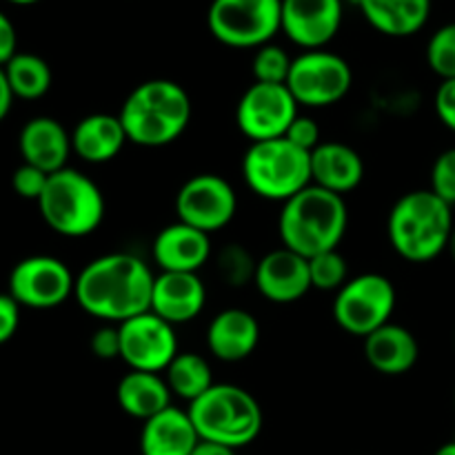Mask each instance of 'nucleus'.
I'll list each match as a JSON object with an SVG mask.
<instances>
[{"mask_svg": "<svg viewBox=\"0 0 455 455\" xmlns=\"http://www.w3.org/2000/svg\"><path fill=\"white\" fill-rule=\"evenodd\" d=\"M156 274L133 253H105L76 275L74 298L84 314L109 324L151 311Z\"/></svg>", "mask_w": 455, "mask_h": 455, "instance_id": "f257e3e1", "label": "nucleus"}, {"mask_svg": "<svg viewBox=\"0 0 455 455\" xmlns=\"http://www.w3.org/2000/svg\"><path fill=\"white\" fill-rule=\"evenodd\" d=\"M194 105L182 84L167 78L145 80L132 89L120 107L127 140L138 147H167L187 132Z\"/></svg>", "mask_w": 455, "mask_h": 455, "instance_id": "f03ea898", "label": "nucleus"}, {"mask_svg": "<svg viewBox=\"0 0 455 455\" xmlns=\"http://www.w3.org/2000/svg\"><path fill=\"white\" fill-rule=\"evenodd\" d=\"M451 204L431 189H416L395 200L387 220V235L400 258L431 262L447 251L455 227Z\"/></svg>", "mask_w": 455, "mask_h": 455, "instance_id": "7ed1b4c3", "label": "nucleus"}, {"mask_svg": "<svg viewBox=\"0 0 455 455\" xmlns=\"http://www.w3.org/2000/svg\"><path fill=\"white\" fill-rule=\"evenodd\" d=\"M347 225L349 212L345 198L318 185H309L283 203L278 231L283 247L309 260L318 253L338 249Z\"/></svg>", "mask_w": 455, "mask_h": 455, "instance_id": "20e7f679", "label": "nucleus"}, {"mask_svg": "<svg viewBox=\"0 0 455 455\" xmlns=\"http://www.w3.org/2000/svg\"><path fill=\"white\" fill-rule=\"evenodd\" d=\"M189 418L200 440L243 449L260 435L265 416L258 400L238 385L216 382L198 400L189 403Z\"/></svg>", "mask_w": 455, "mask_h": 455, "instance_id": "39448f33", "label": "nucleus"}, {"mask_svg": "<svg viewBox=\"0 0 455 455\" xmlns=\"http://www.w3.org/2000/svg\"><path fill=\"white\" fill-rule=\"evenodd\" d=\"M38 209L52 231L65 238H84L102 225L107 203L92 178L78 169L65 167L49 176Z\"/></svg>", "mask_w": 455, "mask_h": 455, "instance_id": "423d86ee", "label": "nucleus"}, {"mask_svg": "<svg viewBox=\"0 0 455 455\" xmlns=\"http://www.w3.org/2000/svg\"><path fill=\"white\" fill-rule=\"evenodd\" d=\"M243 176L256 196L287 203L311 185V154L287 138L251 142L243 156Z\"/></svg>", "mask_w": 455, "mask_h": 455, "instance_id": "0eeeda50", "label": "nucleus"}, {"mask_svg": "<svg viewBox=\"0 0 455 455\" xmlns=\"http://www.w3.org/2000/svg\"><path fill=\"white\" fill-rule=\"evenodd\" d=\"M207 25L227 47L260 49L283 31V0H213Z\"/></svg>", "mask_w": 455, "mask_h": 455, "instance_id": "6e6552de", "label": "nucleus"}, {"mask_svg": "<svg viewBox=\"0 0 455 455\" xmlns=\"http://www.w3.org/2000/svg\"><path fill=\"white\" fill-rule=\"evenodd\" d=\"M395 287L382 274H360L338 289L333 300V318L342 331L367 338L376 329L391 323L395 311Z\"/></svg>", "mask_w": 455, "mask_h": 455, "instance_id": "1a4fd4ad", "label": "nucleus"}, {"mask_svg": "<svg viewBox=\"0 0 455 455\" xmlns=\"http://www.w3.org/2000/svg\"><path fill=\"white\" fill-rule=\"evenodd\" d=\"M354 84L349 62L327 49L302 52L293 58L287 87L300 107L323 109L340 102Z\"/></svg>", "mask_w": 455, "mask_h": 455, "instance_id": "9d476101", "label": "nucleus"}, {"mask_svg": "<svg viewBox=\"0 0 455 455\" xmlns=\"http://www.w3.org/2000/svg\"><path fill=\"white\" fill-rule=\"evenodd\" d=\"M287 84L253 83L240 96L235 107V124L251 142L274 140L287 133L289 124L300 114Z\"/></svg>", "mask_w": 455, "mask_h": 455, "instance_id": "9b49d317", "label": "nucleus"}, {"mask_svg": "<svg viewBox=\"0 0 455 455\" xmlns=\"http://www.w3.org/2000/svg\"><path fill=\"white\" fill-rule=\"evenodd\" d=\"M76 275L53 256H29L9 274V296L27 309H56L74 296Z\"/></svg>", "mask_w": 455, "mask_h": 455, "instance_id": "f8f14e48", "label": "nucleus"}, {"mask_svg": "<svg viewBox=\"0 0 455 455\" xmlns=\"http://www.w3.org/2000/svg\"><path fill=\"white\" fill-rule=\"evenodd\" d=\"M238 212V196L218 173H198L189 178L176 194L178 220L196 227L204 234H216L234 220Z\"/></svg>", "mask_w": 455, "mask_h": 455, "instance_id": "ddd939ff", "label": "nucleus"}, {"mask_svg": "<svg viewBox=\"0 0 455 455\" xmlns=\"http://www.w3.org/2000/svg\"><path fill=\"white\" fill-rule=\"evenodd\" d=\"M120 327V360L132 371L160 373L172 364L178 351L176 327L154 311L124 320Z\"/></svg>", "mask_w": 455, "mask_h": 455, "instance_id": "4468645a", "label": "nucleus"}, {"mask_svg": "<svg viewBox=\"0 0 455 455\" xmlns=\"http://www.w3.org/2000/svg\"><path fill=\"white\" fill-rule=\"evenodd\" d=\"M342 25V0H283V34L305 52L324 49Z\"/></svg>", "mask_w": 455, "mask_h": 455, "instance_id": "2eb2a0df", "label": "nucleus"}, {"mask_svg": "<svg viewBox=\"0 0 455 455\" xmlns=\"http://www.w3.org/2000/svg\"><path fill=\"white\" fill-rule=\"evenodd\" d=\"M253 284L274 305H291L307 296L311 287L309 260L287 247L269 251L256 262Z\"/></svg>", "mask_w": 455, "mask_h": 455, "instance_id": "dca6fc26", "label": "nucleus"}, {"mask_svg": "<svg viewBox=\"0 0 455 455\" xmlns=\"http://www.w3.org/2000/svg\"><path fill=\"white\" fill-rule=\"evenodd\" d=\"M207 302V289L198 274L160 271L154 280L151 311L169 324H187L198 318Z\"/></svg>", "mask_w": 455, "mask_h": 455, "instance_id": "f3484780", "label": "nucleus"}, {"mask_svg": "<svg viewBox=\"0 0 455 455\" xmlns=\"http://www.w3.org/2000/svg\"><path fill=\"white\" fill-rule=\"evenodd\" d=\"M212 258V235L185 222L167 225L154 240V260L160 271L198 274Z\"/></svg>", "mask_w": 455, "mask_h": 455, "instance_id": "a211bd4d", "label": "nucleus"}, {"mask_svg": "<svg viewBox=\"0 0 455 455\" xmlns=\"http://www.w3.org/2000/svg\"><path fill=\"white\" fill-rule=\"evenodd\" d=\"M22 163L34 164L44 173H56L67 167L71 149V133L52 116H36L20 129L18 138Z\"/></svg>", "mask_w": 455, "mask_h": 455, "instance_id": "6ab92c4d", "label": "nucleus"}, {"mask_svg": "<svg viewBox=\"0 0 455 455\" xmlns=\"http://www.w3.org/2000/svg\"><path fill=\"white\" fill-rule=\"evenodd\" d=\"M260 342V324L247 309L220 311L213 315L207 329V347L213 358L222 363H240L256 351Z\"/></svg>", "mask_w": 455, "mask_h": 455, "instance_id": "aec40b11", "label": "nucleus"}, {"mask_svg": "<svg viewBox=\"0 0 455 455\" xmlns=\"http://www.w3.org/2000/svg\"><path fill=\"white\" fill-rule=\"evenodd\" d=\"M364 178L363 156L345 142H320L311 151V185L331 194L345 196L354 191Z\"/></svg>", "mask_w": 455, "mask_h": 455, "instance_id": "412c9836", "label": "nucleus"}, {"mask_svg": "<svg viewBox=\"0 0 455 455\" xmlns=\"http://www.w3.org/2000/svg\"><path fill=\"white\" fill-rule=\"evenodd\" d=\"M420 355L416 336L407 327L387 323L364 338V358L382 376H404Z\"/></svg>", "mask_w": 455, "mask_h": 455, "instance_id": "4be33fe9", "label": "nucleus"}, {"mask_svg": "<svg viewBox=\"0 0 455 455\" xmlns=\"http://www.w3.org/2000/svg\"><path fill=\"white\" fill-rule=\"evenodd\" d=\"M198 443L200 435L191 422L189 411H182L173 404L142 422V455H191Z\"/></svg>", "mask_w": 455, "mask_h": 455, "instance_id": "5701e85b", "label": "nucleus"}, {"mask_svg": "<svg viewBox=\"0 0 455 455\" xmlns=\"http://www.w3.org/2000/svg\"><path fill=\"white\" fill-rule=\"evenodd\" d=\"M127 133L118 116H84L71 132V149L84 163L102 164L114 160L127 145Z\"/></svg>", "mask_w": 455, "mask_h": 455, "instance_id": "b1692460", "label": "nucleus"}, {"mask_svg": "<svg viewBox=\"0 0 455 455\" xmlns=\"http://www.w3.org/2000/svg\"><path fill=\"white\" fill-rule=\"evenodd\" d=\"M172 389L160 373L132 371L129 369V373H124L116 387L118 407L127 416L142 422L172 407Z\"/></svg>", "mask_w": 455, "mask_h": 455, "instance_id": "393cba45", "label": "nucleus"}, {"mask_svg": "<svg viewBox=\"0 0 455 455\" xmlns=\"http://www.w3.org/2000/svg\"><path fill=\"white\" fill-rule=\"evenodd\" d=\"M364 20L391 38L413 36L431 16V0H355Z\"/></svg>", "mask_w": 455, "mask_h": 455, "instance_id": "a878e982", "label": "nucleus"}, {"mask_svg": "<svg viewBox=\"0 0 455 455\" xmlns=\"http://www.w3.org/2000/svg\"><path fill=\"white\" fill-rule=\"evenodd\" d=\"M164 380H167L172 394L187 400V403L198 400L200 395H204L216 385L207 360L198 354H191V351H180L172 360V364L164 369Z\"/></svg>", "mask_w": 455, "mask_h": 455, "instance_id": "bb28decb", "label": "nucleus"}, {"mask_svg": "<svg viewBox=\"0 0 455 455\" xmlns=\"http://www.w3.org/2000/svg\"><path fill=\"white\" fill-rule=\"evenodd\" d=\"M3 69L13 98L38 100V98H43L52 89V67L47 65L44 58L36 56V53L18 52Z\"/></svg>", "mask_w": 455, "mask_h": 455, "instance_id": "cd10ccee", "label": "nucleus"}, {"mask_svg": "<svg viewBox=\"0 0 455 455\" xmlns=\"http://www.w3.org/2000/svg\"><path fill=\"white\" fill-rule=\"evenodd\" d=\"M309 275L311 287L314 289H320V291H338L349 280V269H347L345 256L338 249H331V251H324L309 258Z\"/></svg>", "mask_w": 455, "mask_h": 455, "instance_id": "c85d7f7f", "label": "nucleus"}, {"mask_svg": "<svg viewBox=\"0 0 455 455\" xmlns=\"http://www.w3.org/2000/svg\"><path fill=\"white\" fill-rule=\"evenodd\" d=\"M291 62L293 58H289V53L283 47L271 43L262 44L260 49H256V56H253V78H256V83L287 84Z\"/></svg>", "mask_w": 455, "mask_h": 455, "instance_id": "c756f323", "label": "nucleus"}, {"mask_svg": "<svg viewBox=\"0 0 455 455\" xmlns=\"http://www.w3.org/2000/svg\"><path fill=\"white\" fill-rule=\"evenodd\" d=\"M427 62L443 80L455 78V22L440 27L427 44Z\"/></svg>", "mask_w": 455, "mask_h": 455, "instance_id": "7c9ffc66", "label": "nucleus"}, {"mask_svg": "<svg viewBox=\"0 0 455 455\" xmlns=\"http://www.w3.org/2000/svg\"><path fill=\"white\" fill-rule=\"evenodd\" d=\"M216 262L222 280H225L227 284H234V287L244 284L247 278L253 280V274H256V262L251 260V256H249L240 244H227V247L218 253Z\"/></svg>", "mask_w": 455, "mask_h": 455, "instance_id": "2f4dec72", "label": "nucleus"}, {"mask_svg": "<svg viewBox=\"0 0 455 455\" xmlns=\"http://www.w3.org/2000/svg\"><path fill=\"white\" fill-rule=\"evenodd\" d=\"M431 191L447 204H455V147L443 151L431 167Z\"/></svg>", "mask_w": 455, "mask_h": 455, "instance_id": "473e14b6", "label": "nucleus"}, {"mask_svg": "<svg viewBox=\"0 0 455 455\" xmlns=\"http://www.w3.org/2000/svg\"><path fill=\"white\" fill-rule=\"evenodd\" d=\"M47 180H49V173H44L43 169L34 167V164L22 163L20 167L13 172L12 187H13V191L20 196V198L38 203L40 196H43V191H44V187H47Z\"/></svg>", "mask_w": 455, "mask_h": 455, "instance_id": "72a5a7b5", "label": "nucleus"}, {"mask_svg": "<svg viewBox=\"0 0 455 455\" xmlns=\"http://www.w3.org/2000/svg\"><path fill=\"white\" fill-rule=\"evenodd\" d=\"M283 138H287L291 145L300 147V149L309 151V154L315 149V147L320 145V142H323V140H320L318 123H315L311 116H302V114L296 116V120L289 124L287 133H284Z\"/></svg>", "mask_w": 455, "mask_h": 455, "instance_id": "f704fd0d", "label": "nucleus"}, {"mask_svg": "<svg viewBox=\"0 0 455 455\" xmlns=\"http://www.w3.org/2000/svg\"><path fill=\"white\" fill-rule=\"evenodd\" d=\"M92 351L100 360L120 358V327L118 324H102L92 336Z\"/></svg>", "mask_w": 455, "mask_h": 455, "instance_id": "c9c22d12", "label": "nucleus"}, {"mask_svg": "<svg viewBox=\"0 0 455 455\" xmlns=\"http://www.w3.org/2000/svg\"><path fill=\"white\" fill-rule=\"evenodd\" d=\"M435 114H438L440 123L455 133V78L443 80L435 92L434 98Z\"/></svg>", "mask_w": 455, "mask_h": 455, "instance_id": "e433bc0d", "label": "nucleus"}, {"mask_svg": "<svg viewBox=\"0 0 455 455\" xmlns=\"http://www.w3.org/2000/svg\"><path fill=\"white\" fill-rule=\"evenodd\" d=\"M20 327V305L9 293H0V345L12 340Z\"/></svg>", "mask_w": 455, "mask_h": 455, "instance_id": "4c0bfd02", "label": "nucleus"}, {"mask_svg": "<svg viewBox=\"0 0 455 455\" xmlns=\"http://www.w3.org/2000/svg\"><path fill=\"white\" fill-rule=\"evenodd\" d=\"M18 53V34L13 22L9 20L7 13L0 12V67L7 65Z\"/></svg>", "mask_w": 455, "mask_h": 455, "instance_id": "58836bf2", "label": "nucleus"}, {"mask_svg": "<svg viewBox=\"0 0 455 455\" xmlns=\"http://www.w3.org/2000/svg\"><path fill=\"white\" fill-rule=\"evenodd\" d=\"M12 102H13V93L9 89L7 76H4V69L0 67V123L7 118V114L12 111Z\"/></svg>", "mask_w": 455, "mask_h": 455, "instance_id": "ea45409f", "label": "nucleus"}, {"mask_svg": "<svg viewBox=\"0 0 455 455\" xmlns=\"http://www.w3.org/2000/svg\"><path fill=\"white\" fill-rule=\"evenodd\" d=\"M191 455H235V451L234 449L222 447V444H213V443H204V440H200L198 447L194 449V453Z\"/></svg>", "mask_w": 455, "mask_h": 455, "instance_id": "a19ab883", "label": "nucleus"}, {"mask_svg": "<svg viewBox=\"0 0 455 455\" xmlns=\"http://www.w3.org/2000/svg\"><path fill=\"white\" fill-rule=\"evenodd\" d=\"M434 455H455V440H453V443L443 444V447H440Z\"/></svg>", "mask_w": 455, "mask_h": 455, "instance_id": "79ce46f5", "label": "nucleus"}, {"mask_svg": "<svg viewBox=\"0 0 455 455\" xmlns=\"http://www.w3.org/2000/svg\"><path fill=\"white\" fill-rule=\"evenodd\" d=\"M447 251H449V256H451L453 262H455V227H453V231H451V238H449Z\"/></svg>", "mask_w": 455, "mask_h": 455, "instance_id": "37998d69", "label": "nucleus"}, {"mask_svg": "<svg viewBox=\"0 0 455 455\" xmlns=\"http://www.w3.org/2000/svg\"><path fill=\"white\" fill-rule=\"evenodd\" d=\"M7 3H12V4H36V3H40V0H7Z\"/></svg>", "mask_w": 455, "mask_h": 455, "instance_id": "c03bdc74", "label": "nucleus"}, {"mask_svg": "<svg viewBox=\"0 0 455 455\" xmlns=\"http://www.w3.org/2000/svg\"><path fill=\"white\" fill-rule=\"evenodd\" d=\"M453 404H455V391H453Z\"/></svg>", "mask_w": 455, "mask_h": 455, "instance_id": "a18cd8bd", "label": "nucleus"}]
</instances>
